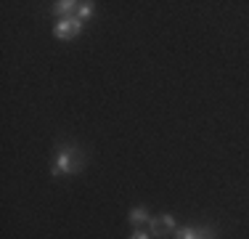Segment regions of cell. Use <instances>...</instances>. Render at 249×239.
Instances as JSON below:
<instances>
[{"label":"cell","mask_w":249,"mask_h":239,"mask_svg":"<svg viewBox=\"0 0 249 239\" xmlns=\"http://www.w3.org/2000/svg\"><path fill=\"white\" fill-rule=\"evenodd\" d=\"M77 167H82V159H80V152H77L74 143H64L61 149L56 152V159H53V176H69L74 173Z\"/></svg>","instance_id":"cell-1"},{"label":"cell","mask_w":249,"mask_h":239,"mask_svg":"<svg viewBox=\"0 0 249 239\" xmlns=\"http://www.w3.org/2000/svg\"><path fill=\"white\" fill-rule=\"evenodd\" d=\"M82 24H85V21L77 19V14H74V16H67V19H58L56 27H53V38H58V40H72V38H77V35H82V29H85Z\"/></svg>","instance_id":"cell-2"},{"label":"cell","mask_w":249,"mask_h":239,"mask_svg":"<svg viewBox=\"0 0 249 239\" xmlns=\"http://www.w3.org/2000/svg\"><path fill=\"white\" fill-rule=\"evenodd\" d=\"M93 5H96V3H90V0H85V3H80V8H77V19H80V21L90 19V16H93Z\"/></svg>","instance_id":"cell-6"},{"label":"cell","mask_w":249,"mask_h":239,"mask_svg":"<svg viewBox=\"0 0 249 239\" xmlns=\"http://www.w3.org/2000/svg\"><path fill=\"white\" fill-rule=\"evenodd\" d=\"M149 226H151V237H162V231H164L162 218H151V220H149Z\"/></svg>","instance_id":"cell-7"},{"label":"cell","mask_w":249,"mask_h":239,"mask_svg":"<svg viewBox=\"0 0 249 239\" xmlns=\"http://www.w3.org/2000/svg\"><path fill=\"white\" fill-rule=\"evenodd\" d=\"M77 8H80V3L77 0H58V3H53V14L58 16V19H67V16H74Z\"/></svg>","instance_id":"cell-4"},{"label":"cell","mask_w":249,"mask_h":239,"mask_svg":"<svg viewBox=\"0 0 249 239\" xmlns=\"http://www.w3.org/2000/svg\"><path fill=\"white\" fill-rule=\"evenodd\" d=\"M162 223H164V229L178 231V229H175V218H173V215H162Z\"/></svg>","instance_id":"cell-8"},{"label":"cell","mask_w":249,"mask_h":239,"mask_svg":"<svg viewBox=\"0 0 249 239\" xmlns=\"http://www.w3.org/2000/svg\"><path fill=\"white\" fill-rule=\"evenodd\" d=\"M175 239H215V231L212 229H194V226H186V229H178Z\"/></svg>","instance_id":"cell-3"},{"label":"cell","mask_w":249,"mask_h":239,"mask_svg":"<svg viewBox=\"0 0 249 239\" xmlns=\"http://www.w3.org/2000/svg\"><path fill=\"white\" fill-rule=\"evenodd\" d=\"M130 239H151V234H146V231H141V229H135V234L130 237Z\"/></svg>","instance_id":"cell-9"},{"label":"cell","mask_w":249,"mask_h":239,"mask_svg":"<svg viewBox=\"0 0 249 239\" xmlns=\"http://www.w3.org/2000/svg\"><path fill=\"white\" fill-rule=\"evenodd\" d=\"M127 218H130V223H133V226H143V223H149V220H151L146 207H133Z\"/></svg>","instance_id":"cell-5"}]
</instances>
